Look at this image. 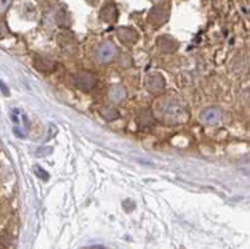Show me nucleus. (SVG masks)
I'll list each match as a JSON object with an SVG mask.
<instances>
[{
	"label": "nucleus",
	"mask_w": 250,
	"mask_h": 249,
	"mask_svg": "<svg viewBox=\"0 0 250 249\" xmlns=\"http://www.w3.org/2000/svg\"><path fill=\"white\" fill-rule=\"evenodd\" d=\"M73 82L79 89L83 91H90L95 87L98 79L94 74L88 73V71H80L73 75Z\"/></svg>",
	"instance_id": "nucleus-1"
},
{
	"label": "nucleus",
	"mask_w": 250,
	"mask_h": 249,
	"mask_svg": "<svg viewBox=\"0 0 250 249\" xmlns=\"http://www.w3.org/2000/svg\"><path fill=\"white\" fill-rule=\"evenodd\" d=\"M117 53L118 49L113 43H103L97 50V60L100 64H106V63H110L114 58L117 57Z\"/></svg>",
	"instance_id": "nucleus-2"
},
{
	"label": "nucleus",
	"mask_w": 250,
	"mask_h": 249,
	"mask_svg": "<svg viewBox=\"0 0 250 249\" xmlns=\"http://www.w3.org/2000/svg\"><path fill=\"white\" fill-rule=\"evenodd\" d=\"M160 114L165 122H178L183 114V109L178 103H165L160 108Z\"/></svg>",
	"instance_id": "nucleus-3"
},
{
	"label": "nucleus",
	"mask_w": 250,
	"mask_h": 249,
	"mask_svg": "<svg viewBox=\"0 0 250 249\" xmlns=\"http://www.w3.org/2000/svg\"><path fill=\"white\" fill-rule=\"evenodd\" d=\"M200 118H202V122H204L205 124L215 125L222 122L223 114L218 108H208V109L203 112Z\"/></svg>",
	"instance_id": "nucleus-4"
},
{
	"label": "nucleus",
	"mask_w": 250,
	"mask_h": 249,
	"mask_svg": "<svg viewBox=\"0 0 250 249\" xmlns=\"http://www.w3.org/2000/svg\"><path fill=\"white\" fill-rule=\"evenodd\" d=\"M146 88L150 93H159L164 88V78L160 74H151L146 79Z\"/></svg>",
	"instance_id": "nucleus-5"
},
{
	"label": "nucleus",
	"mask_w": 250,
	"mask_h": 249,
	"mask_svg": "<svg viewBox=\"0 0 250 249\" xmlns=\"http://www.w3.org/2000/svg\"><path fill=\"white\" fill-rule=\"evenodd\" d=\"M109 96L113 102H122V100L125 99L126 96V91H125L124 87L122 85H113L110 88V91H109Z\"/></svg>",
	"instance_id": "nucleus-6"
},
{
	"label": "nucleus",
	"mask_w": 250,
	"mask_h": 249,
	"mask_svg": "<svg viewBox=\"0 0 250 249\" xmlns=\"http://www.w3.org/2000/svg\"><path fill=\"white\" fill-rule=\"evenodd\" d=\"M108 113H105V112L100 111V114H102L103 116H104V119H106V120H114V119H117L118 116H119V114H118L117 111H114V109H110V108H104Z\"/></svg>",
	"instance_id": "nucleus-7"
},
{
	"label": "nucleus",
	"mask_w": 250,
	"mask_h": 249,
	"mask_svg": "<svg viewBox=\"0 0 250 249\" xmlns=\"http://www.w3.org/2000/svg\"><path fill=\"white\" fill-rule=\"evenodd\" d=\"M35 174H37L39 178H42L43 181H48L49 179V174L43 169V168L40 167H35Z\"/></svg>",
	"instance_id": "nucleus-8"
},
{
	"label": "nucleus",
	"mask_w": 250,
	"mask_h": 249,
	"mask_svg": "<svg viewBox=\"0 0 250 249\" xmlns=\"http://www.w3.org/2000/svg\"><path fill=\"white\" fill-rule=\"evenodd\" d=\"M10 4H12V0H0V12H5Z\"/></svg>",
	"instance_id": "nucleus-9"
},
{
	"label": "nucleus",
	"mask_w": 250,
	"mask_h": 249,
	"mask_svg": "<svg viewBox=\"0 0 250 249\" xmlns=\"http://www.w3.org/2000/svg\"><path fill=\"white\" fill-rule=\"evenodd\" d=\"M0 88H1V91H3L4 93H5V94H9V91H8V88H6L5 85H4L3 83H1V80H0Z\"/></svg>",
	"instance_id": "nucleus-10"
}]
</instances>
